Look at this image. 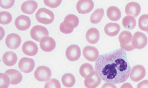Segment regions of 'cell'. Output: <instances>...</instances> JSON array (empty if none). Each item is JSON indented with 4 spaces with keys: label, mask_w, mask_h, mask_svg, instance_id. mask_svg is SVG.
I'll list each match as a JSON object with an SVG mask.
<instances>
[{
    "label": "cell",
    "mask_w": 148,
    "mask_h": 88,
    "mask_svg": "<svg viewBox=\"0 0 148 88\" xmlns=\"http://www.w3.org/2000/svg\"><path fill=\"white\" fill-rule=\"evenodd\" d=\"M104 14V11L102 8L97 9L92 14L90 21L92 23L96 24L101 21Z\"/></svg>",
    "instance_id": "484cf974"
},
{
    "label": "cell",
    "mask_w": 148,
    "mask_h": 88,
    "mask_svg": "<svg viewBox=\"0 0 148 88\" xmlns=\"http://www.w3.org/2000/svg\"><path fill=\"white\" fill-rule=\"evenodd\" d=\"M122 23L124 28L128 30H132L135 27L136 21L134 16H128L124 17Z\"/></svg>",
    "instance_id": "4316f807"
},
{
    "label": "cell",
    "mask_w": 148,
    "mask_h": 88,
    "mask_svg": "<svg viewBox=\"0 0 148 88\" xmlns=\"http://www.w3.org/2000/svg\"><path fill=\"white\" fill-rule=\"evenodd\" d=\"M35 66L34 60L32 58L23 57L19 60L18 67L22 72L29 73L33 70Z\"/></svg>",
    "instance_id": "9c48e42d"
},
{
    "label": "cell",
    "mask_w": 148,
    "mask_h": 88,
    "mask_svg": "<svg viewBox=\"0 0 148 88\" xmlns=\"http://www.w3.org/2000/svg\"><path fill=\"white\" fill-rule=\"evenodd\" d=\"M86 37L88 43L94 45L98 42L99 40V32L96 28H91L87 31Z\"/></svg>",
    "instance_id": "ffe728a7"
},
{
    "label": "cell",
    "mask_w": 148,
    "mask_h": 88,
    "mask_svg": "<svg viewBox=\"0 0 148 88\" xmlns=\"http://www.w3.org/2000/svg\"><path fill=\"white\" fill-rule=\"evenodd\" d=\"M147 38L145 34L140 32L135 33L132 41V45L135 49H143L147 45Z\"/></svg>",
    "instance_id": "52a82bcc"
},
{
    "label": "cell",
    "mask_w": 148,
    "mask_h": 88,
    "mask_svg": "<svg viewBox=\"0 0 148 88\" xmlns=\"http://www.w3.org/2000/svg\"><path fill=\"white\" fill-rule=\"evenodd\" d=\"M35 16L38 22L45 25L52 23L55 18L54 14L52 11L44 8L39 9Z\"/></svg>",
    "instance_id": "3957f363"
},
{
    "label": "cell",
    "mask_w": 148,
    "mask_h": 88,
    "mask_svg": "<svg viewBox=\"0 0 148 88\" xmlns=\"http://www.w3.org/2000/svg\"><path fill=\"white\" fill-rule=\"evenodd\" d=\"M131 71L126 52L122 48L100 55L95 65V72L106 83H123Z\"/></svg>",
    "instance_id": "6da1fadb"
},
{
    "label": "cell",
    "mask_w": 148,
    "mask_h": 88,
    "mask_svg": "<svg viewBox=\"0 0 148 88\" xmlns=\"http://www.w3.org/2000/svg\"><path fill=\"white\" fill-rule=\"evenodd\" d=\"M141 10L140 5L135 2L129 3L126 5L125 8V12L127 15L134 17H137L139 15Z\"/></svg>",
    "instance_id": "ac0fdd59"
},
{
    "label": "cell",
    "mask_w": 148,
    "mask_h": 88,
    "mask_svg": "<svg viewBox=\"0 0 148 88\" xmlns=\"http://www.w3.org/2000/svg\"><path fill=\"white\" fill-rule=\"evenodd\" d=\"M66 55L67 59L70 61L78 60L81 56V49L77 45H71L67 49Z\"/></svg>",
    "instance_id": "7c38bea8"
},
{
    "label": "cell",
    "mask_w": 148,
    "mask_h": 88,
    "mask_svg": "<svg viewBox=\"0 0 148 88\" xmlns=\"http://www.w3.org/2000/svg\"><path fill=\"white\" fill-rule=\"evenodd\" d=\"M31 36L32 39L37 42H40L43 38L49 35V31L44 26L40 25L34 26L31 29Z\"/></svg>",
    "instance_id": "8992f818"
},
{
    "label": "cell",
    "mask_w": 148,
    "mask_h": 88,
    "mask_svg": "<svg viewBox=\"0 0 148 88\" xmlns=\"http://www.w3.org/2000/svg\"><path fill=\"white\" fill-rule=\"evenodd\" d=\"M79 23V20L77 16L73 14H69L61 23L60 30L64 34H70L73 31L74 28L78 26Z\"/></svg>",
    "instance_id": "7a4b0ae2"
},
{
    "label": "cell",
    "mask_w": 148,
    "mask_h": 88,
    "mask_svg": "<svg viewBox=\"0 0 148 88\" xmlns=\"http://www.w3.org/2000/svg\"><path fill=\"white\" fill-rule=\"evenodd\" d=\"M83 54L87 60L91 62L97 60L99 57V52L96 48L93 46H86L83 50Z\"/></svg>",
    "instance_id": "8fae6325"
},
{
    "label": "cell",
    "mask_w": 148,
    "mask_h": 88,
    "mask_svg": "<svg viewBox=\"0 0 148 88\" xmlns=\"http://www.w3.org/2000/svg\"><path fill=\"white\" fill-rule=\"evenodd\" d=\"M106 14L109 19L113 21H118L122 16L119 9L115 6L109 7L107 10Z\"/></svg>",
    "instance_id": "cb8c5ba5"
},
{
    "label": "cell",
    "mask_w": 148,
    "mask_h": 88,
    "mask_svg": "<svg viewBox=\"0 0 148 88\" xmlns=\"http://www.w3.org/2000/svg\"><path fill=\"white\" fill-rule=\"evenodd\" d=\"M137 88H148V80H145L138 85Z\"/></svg>",
    "instance_id": "e575fe53"
},
{
    "label": "cell",
    "mask_w": 148,
    "mask_h": 88,
    "mask_svg": "<svg viewBox=\"0 0 148 88\" xmlns=\"http://www.w3.org/2000/svg\"><path fill=\"white\" fill-rule=\"evenodd\" d=\"M5 73L9 76L11 81L10 84L15 85L18 84L21 82L23 76L18 70L15 69L7 70Z\"/></svg>",
    "instance_id": "d6986e66"
},
{
    "label": "cell",
    "mask_w": 148,
    "mask_h": 88,
    "mask_svg": "<svg viewBox=\"0 0 148 88\" xmlns=\"http://www.w3.org/2000/svg\"><path fill=\"white\" fill-rule=\"evenodd\" d=\"M38 8L37 3L33 1H29L23 3L21 6V10L23 12L29 14L34 13Z\"/></svg>",
    "instance_id": "603a6c76"
},
{
    "label": "cell",
    "mask_w": 148,
    "mask_h": 88,
    "mask_svg": "<svg viewBox=\"0 0 148 88\" xmlns=\"http://www.w3.org/2000/svg\"><path fill=\"white\" fill-rule=\"evenodd\" d=\"M102 78L95 72L91 73L85 78L84 83L87 88H96L101 83Z\"/></svg>",
    "instance_id": "30bf717a"
},
{
    "label": "cell",
    "mask_w": 148,
    "mask_h": 88,
    "mask_svg": "<svg viewBox=\"0 0 148 88\" xmlns=\"http://www.w3.org/2000/svg\"><path fill=\"white\" fill-rule=\"evenodd\" d=\"M17 60V56L12 51L7 52L3 55L2 61L6 65L13 66L16 64Z\"/></svg>",
    "instance_id": "44dd1931"
},
{
    "label": "cell",
    "mask_w": 148,
    "mask_h": 88,
    "mask_svg": "<svg viewBox=\"0 0 148 88\" xmlns=\"http://www.w3.org/2000/svg\"><path fill=\"white\" fill-rule=\"evenodd\" d=\"M22 40L19 35L11 33L8 34L5 39L6 45L11 49H16L20 46Z\"/></svg>",
    "instance_id": "5bb4252c"
},
{
    "label": "cell",
    "mask_w": 148,
    "mask_h": 88,
    "mask_svg": "<svg viewBox=\"0 0 148 88\" xmlns=\"http://www.w3.org/2000/svg\"><path fill=\"white\" fill-rule=\"evenodd\" d=\"M121 30L120 25L118 23H110L106 24L104 28L106 34L111 37L116 36Z\"/></svg>",
    "instance_id": "7402d4cb"
},
{
    "label": "cell",
    "mask_w": 148,
    "mask_h": 88,
    "mask_svg": "<svg viewBox=\"0 0 148 88\" xmlns=\"http://www.w3.org/2000/svg\"><path fill=\"white\" fill-rule=\"evenodd\" d=\"M40 42V47L44 52H51L55 48V41L51 37L47 36L44 37Z\"/></svg>",
    "instance_id": "2e32d148"
},
{
    "label": "cell",
    "mask_w": 148,
    "mask_h": 88,
    "mask_svg": "<svg viewBox=\"0 0 148 88\" xmlns=\"http://www.w3.org/2000/svg\"><path fill=\"white\" fill-rule=\"evenodd\" d=\"M44 88H61V85L57 79L52 78L46 82Z\"/></svg>",
    "instance_id": "1f68e13d"
},
{
    "label": "cell",
    "mask_w": 148,
    "mask_h": 88,
    "mask_svg": "<svg viewBox=\"0 0 148 88\" xmlns=\"http://www.w3.org/2000/svg\"><path fill=\"white\" fill-rule=\"evenodd\" d=\"M22 50L25 55L31 56L36 55L38 51V47L36 44L30 41L23 44Z\"/></svg>",
    "instance_id": "e0dca14e"
},
{
    "label": "cell",
    "mask_w": 148,
    "mask_h": 88,
    "mask_svg": "<svg viewBox=\"0 0 148 88\" xmlns=\"http://www.w3.org/2000/svg\"><path fill=\"white\" fill-rule=\"evenodd\" d=\"M34 75L35 78L38 81H47L51 77V70L46 66H40L38 67L35 70Z\"/></svg>",
    "instance_id": "5b68a950"
},
{
    "label": "cell",
    "mask_w": 148,
    "mask_h": 88,
    "mask_svg": "<svg viewBox=\"0 0 148 88\" xmlns=\"http://www.w3.org/2000/svg\"><path fill=\"white\" fill-rule=\"evenodd\" d=\"M62 84L66 87H72L75 85L76 82L75 76L71 73H66L62 76L61 78Z\"/></svg>",
    "instance_id": "d4e9b609"
},
{
    "label": "cell",
    "mask_w": 148,
    "mask_h": 88,
    "mask_svg": "<svg viewBox=\"0 0 148 88\" xmlns=\"http://www.w3.org/2000/svg\"><path fill=\"white\" fill-rule=\"evenodd\" d=\"M1 87L0 88H8L11 83L10 79L5 73H1Z\"/></svg>",
    "instance_id": "4dcf8cb0"
},
{
    "label": "cell",
    "mask_w": 148,
    "mask_h": 88,
    "mask_svg": "<svg viewBox=\"0 0 148 88\" xmlns=\"http://www.w3.org/2000/svg\"><path fill=\"white\" fill-rule=\"evenodd\" d=\"M94 6L93 2L90 0L79 1L76 5L77 10L79 13L86 14L92 10Z\"/></svg>",
    "instance_id": "4fadbf2b"
},
{
    "label": "cell",
    "mask_w": 148,
    "mask_h": 88,
    "mask_svg": "<svg viewBox=\"0 0 148 88\" xmlns=\"http://www.w3.org/2000/svg\"><path fill=\"white\" fill-rule=\"evenodd\" d=\"M120 88H133V87L131 84L126 83L123 84Z\"/></svg>",
    "instance_id": "8d00e7d4"
},
{
    "label": "cell",
    "mask_w": 148,
    "mask_h": 88,
    "mask_svg": "<svg viewBox=\"0 0 148 88\" xmlns=\"http://www.w3.org/2000/svg\"><path fill=\"white\" fill-rule=\"evenodd\" d=\"M1 20L0 23L2 25H7L10 23L12 20V16L11 14L8 12L3 11L1 12Z\"/></svg>",
    "instance_id": "f546056e"
},
{
    "label": "cell",
    "mask_w": 148,
    "mask_h": 88,
    "mask_svg": "<svg viewBox=\"0 0 148 88\" xmlns=\"http://www.w3.org/2000/svg\"><path fill=\"white\" fill-rule=\"evenodd\" d=\"M94 72L93 67L91 64L84 63L81 66L79 69L80 74L82 77L85 78L91 73Z\"/></svg>",
    "instance_id": "83f0119b"
},
{
    "label": "cell",
    "mask_w": 148,
    "mask_h": 88,
    "mask_svg": "<svg viewBox=\"0 0 148 88\" xmlns=\"http://www.w3.org/2000/svg\"><path fill=\"white\" fill-rule=\"evenodd\" d=\"M147 33L148 34V27H147Z\"/></svg>",
    "instance_id": "74e56055"
},
{
    "label": "cell",
    "mask_w": 148,
    "mask_h": 88,
    "mask_svg": "<svg viewBox=\"0 0 148 88\" xmlns=\"http://www.w3.org/2000/svg\"><path fill=\"white\" fill-rule=\"evenodd\" d=\"M31 19L28 16L21 15L18 16L15 21L14 23L18 30L24 31L27 30L31 25Z\"/></svg>",
    "instance_id": "9a60e30c"
},
{
    "label": "cell",
    "mask_w": 148,
    "mask_h": 88,
    "mask_svg": "<svg viewBox=\"0 0 148 88\" xmlns=\"http://www.w3.org/2000/svg\"><path fill=\"white\" fill-rule=\"evenodd\" d=\"M146 71L144 67L141 65L133 67L130 75V79L133 81L138 82L145 76Z\"/></svg>",
    "instance_id": "ba28073f"
},
{
    "label": "cell",
    "mask_w": 148,
    "mask_h": 88,
    "mask_svg": "<svg viewBox=\"0 0 148 88\" xmlns=\"http://www.w3.org/2000/svg\"><path fill=\"white\" fill-rule=\"evenodd\" d=\"M132 35L129 31H122L119 36V40L121 48L127 51H131L135 49L132 44Z\"/></svg>",
    "instance_id": "277c9868"
},
{
    "label": "cell",
    "mask_w": 148,
    "mask_h": 88,
    "mask_svg": "<svg viewBox=\"0 0 148 88\" xmlns=\"http://www.w3.org/2000/svg\"><path fill=\"white\" fill-rule=\"evenodd\" d=\"M102 88H117L114 84L106 83L103 84Z\"/></svg>",
    "instance_id": "d590c367"
},
{
    "label": "cell",
    "mask_w": 148,
    "mask_h": 88,
    "mask_svg": "<svg viewBox=\"0 0 148 88\" xmlns=\"http://www.w3.org/2000/svg\"><path fill=\"white\" fill-rule=\"evenodd\" d=\"M1 6L2 8L8 9L13 6L15 2L14 1H1Z\"/></svg>",
    "instance_id": "836d02e7"
},
{
    "label": "cell",
    "mask_w": 148,
    "mask_h": 88,
    "mask_svg": "<svg viewBox=\"0 0 148 88\" xmlns=\"http://www.w3.org/2000/svg\"><path fill=\"white\" fill-rule=\"evenodd\" d=\"M62 1H44L45 5L50 8H55L60 6Z\"/></svg>",
    "instance_id": "d6a6232c"
},
{
    "label": "cell",
    "mask_w": 148,
    "mask_h": 88,
    "mask_svg": "<svg viewBox=\"0 0 148 88\" xmlns=\"http://www.w3.org/2000/svg\"><path fill=\"white\" fill-rule=\"evenodd\" d=\"M138 26L141 30L147 32L148 26V14L141 16L138 20Z\"/></svg>",
    "instance_id": "f1b7e54d"
}]
</instances>
